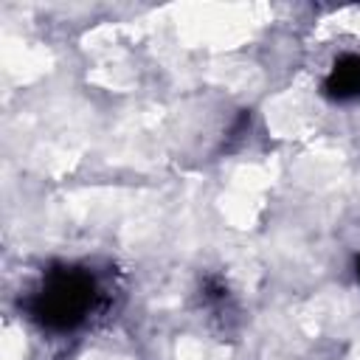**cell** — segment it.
<instances>
[{
	"label": "cell",
	"mask_w": 360,
	"mask_h": 360,
	"mask_svg": "<svg viewBox=\"0 0 360 360\" xmlns=\"http://www.w3.org/2000/svg\"><path fill=\"white\" fill-rule=\"evenodd\" d=\"M332 87H335L340 96H346V93H360V59H357V56L340 62V68H338L335 76H332Z\"/></svg>",
	"instance_id": "2"
},
{
	"label": "cell",
	"mask_w": 360,
	"mask_h": 360,
	"mask_svg": "<svg viewBox=\"0 0 360 360\" xmlns=\"http://www.w3.org/2000/svg\"><path fill=\"white\" fill-rule=\"evenodd\" d=\"M90 301V284L82 276H59L42 292V315L56 323H70L84 312Z\"/></svg>",
	"instance_id": "1"
}]
</instances>
